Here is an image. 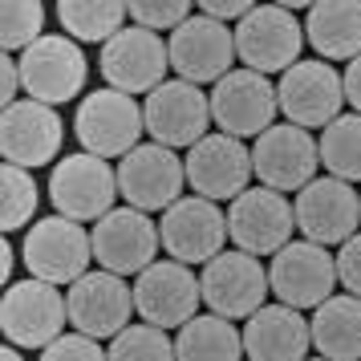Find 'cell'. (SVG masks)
Wrapping results in <instances>:
<instances>
[{"instance_id": "9c48e42d", "label": "cell", "mask_w": 361, "mask_h": 361, "mask_svg": "<svg viewBox=\"0 0 361 361\" xmlns=\"http://www.w3.org/2000/svg\"><path fill=\"white\" fill-rule=\"evenodd\" d=\"M150 142L171 150H191L212 134V94H203L199 85L171 78L142 102Z\"/></svg>"}, {"instance_id": "836d02e7", "label": "cell", "mask_w": 361, "mask_h": 361, "mask_svg": "<svg viewBox=\"0 0 361 361\" xmlns=\"http://www.w3.org/2000/svg\"><path fill=\"white\" fill-rule=\"evenodd\" d=\"M41 361H110V357H106V349H102L94 337H85V333H66V337H57L49 349H41Z\"/></svg>"}, {"instance_id": "ffe728a7", "label": "cell", "mask_w": 361, "mask_h": 361, "mask_svg": "<svg viewBox=\"0 0 361 361\" xmlns=\"http://www.w3.org/2000/svg\"><path fill=\"white\" fill-rule=\"evenodd\" d=\"M199 288H203V305L215 317H256L268 300V268L247 252H219L212 264H203L199 272Z\"/></svg>"}, {"instance_id": "8fae6325", "label": "cell", "mask_w": 361, "mask_h": 361, "mask_svg": "<svg viewBox=\"0 0 361 361\" xmlns=\"http://www.w3.org/2000/svg\"><path fill=\"white\" fill-rule=\"evenodd\" d=\"M296 212L288 195H280L272 187H247L244 195L228 207V240L235 252L247 256H276L280 247L293 244Z\"/></svg>"}, {"instance_id": "603a6c76", "label": "cell", "mask_w": 361, "mask_h": 361, "mask_svg": "<svg viewBox=\"0 0 361 361\" xmlns=\"http://www.w3.org/2000/svg\"><path fill=\"white\" fill-rule=\"evenodd\" d=\"M66 142V126L61 114L45 106V102L20 98L17 106H8L0 118V154L8 166L33 171V166L53 163V154Z\"/></svg>"}, {"instance_id": "4dcf8cb0", "label": "cell", "mask_w": 361, "mask_h": 361, "mask_svg": "<svg viewBox=\"0 0 361 361\" xmlns=\"http://www.w3.org/2000/svg\"><path fill=\"white\" fill-rule=\"evenodd\" d=\"M45 37V4L41 0H4L0 8V45L4 53H25Z\"/></svg>"}, {"instance_id": "7c38bea8", "label": "cell", "mask_w": 361, "mask_h": 361, "mask_svg": "<svg viewBox=\"0 0 361 361\" xmlns=\"http://www.w3.org/2000/svg\"><path fill=\"white\" fill-rule=\"evenodd\" d=\"M280 102H276V85L268 82L264 73L252 69H231L224 82L212 85V122L219 126V134L231 138H260L264 130L276 126Z\"/></svg>"}, {"instance_id": "d4e9b609", "label": "cell", "mask_w": 361, "mask_h": 361, "mask_svg": "<svg viewBox=\"0 0 361 361\" xmlns=\"http://www.w3.org/2000/svg\"><path fill=\"white\" fill-rule=\"evenodd\" d=\"M305 41L321 61H353L361 57V0H325L305 17Z\"/></svg>"}, {"instance_id": "60d3db41", "label": "cell", "mask_w": 361, "mask_h": 361, "mask_svg": "<svg viewBox=\"0 0 361 361\" xmlns=\"http://www.w3.org/2000/svg\"><path fill=\"white\" fill-rule=\"evenodd\" d=\"M309 361H329V357H309Z\"/></svg>"}, {"instance_id": "3957f363", "label": "cell", "mask_w": 361, "mask_h": 361, "mask_svg": "<svg viewBox=\"0 0 361 361\" xmlns=\"http://www.w3.org/2000/svg\"><path fill=\"white\" fill-rule=\"evenodd\" d=\"M0 325H4L8 345H17V349H49L57 337H66L69 300L61 296L57 284H45L33 276L17 280L4 288Z\"/></svg>"}, {"instance_id": "ab89813d", "label": "cell", "mask_w": 361, "mask_h": 361, "mask_svg": "<svg viewBox=\"0 0 361 361\" xmlns=\"http://www.w3.org/2000/svg\"><path fill=\"white\" fill-rule=\"evenodd\" d=\"M0 361H25V357H20V349H17V345H4V353H0Z\"/></svg>"}, {"instance_id": "4fadbf2b", "label": "cell", "mask_w": 361, "mask_h": 361, "mask_svg": "<svg viewBox=\"0 0 361 361\" xmlns=\"http://www.w3.org/2000/svg\"><path fill=\"white\" fill-rule=\"evenodd\" d=\"M98 69L106 78V90H122V94H154L166 82L171 69V53L166 41L150 29L126 25L114 41H106L98 53Z\"/></svg>"}, {"instance_id": "484cf974", "label": "cell", "mask_w": 361, "mask_h": 361, "mask_svg": "<svg viewBox=\"0 0 361 361\" xmlns=\"http://www.w3.org/2000/svg\"><path fill=\"white\" fill-rule=\"evenodd\" d=\"M312 349L329 361H361V296L337 293L309 317Z\"/></svg>"}, {"instance_id": "7402d4cb", "label": "cell", "mask_w": 361, "mask_h": 361, "mask_svg": "<svg viewBox=\"0 0 361 361\" xmlns=\"http://www.w3.org/2000/svg\"><path fill=\"white\" fill-rule=\"evenodd\" d=\"M69 325L85 337H110L114 341L122 329H130L134 317V288L126 276L114 272H85L78 284H69Z\"/></svg>"}, {"instance_id": "1f68e13d", "label": "cell", "mask_w": 361, "mask_h": 361, "mask_svg": "<svg viewBox=\"0 0 361 361\" xmlns=\"http://www.w3.org/2000/svg\"><path fill=\"white\" fill-rule=\"evenodd\" d=\"M106 357L110 361H179L175 357V341L166 337V329H154V325L122 329L110 341Z\"/></svg>"}, {"instance_id": "6da1fadb", "label": "cell", "mask_w": 361, "mask_h": 361, "mask_svg": "<svg viewBox=\"0 0 361 361\" xmlns=\"http://www.w3.org/2000/svg\"><path fill=\"white\" fill-rule=\"evenodd\" d=\"M73 134L85 154H98L110 163V159H126L134 147H142L147 118H142L138 98L122 94V90H90L78 102Z\"/></svg>"}, {"instance_id": "f1b7e54d", "label": "cell", "mask_w": 361, "mask_h": 361, "mask_svg": "<svg viewBox=\"0 0 361 361\" xmlns=\"http://www.w3.org/2000/svg\"><path fill=\"white\" fill-rule=\"evenodd\" d=\"M317 147H321V166L333 179L361 183V114H341L337 122H329Z\"/></svg>"}, {"instance_id": "f35d334b", "label": "cell", "mask_w": 361, "mask_h": 361, "mask_svg": "<svg viewBox=\"0 0 361 361\" xmlns=\"http://www.w3.org/2000/svg\"><path fill=\"white\" fill-rule=\"evenodd\" d=\"M13 264H17V247L0 244V276H4V284H13Z\"/></svg>"}, {"instance_id": "52a82bcc", "label": "cell", "mask_w": 361, "mask_h": 361, "mask_svg": "<svg viewBox=\"0 0 361 361\" xmlns=\"http://www.w3.org/2000/svg\"><path fill=\"white\" fill-rule=\"evenodd\" d=\"M276 102L284 122H293L300 130H325L329 122L341 118L345 82L337 66H329L321 57H300L276 82Z\"/></svg>"}, {"instance_id": "83f0119b", "label": "cell", "mask_w": 361, "mask_h": 361, "mask_svg": "<svg viewBox=\"0 0 361 361\" xmlns=\"http://www.w3.org/2000/svg\"><path fill=\"white\" fill-rule=\"evenodd\" d=\"M130 4L122 0H61L57 4V20L66 37L73 41H90V45H106L126 29Z\"/></svg>"}, {"instance_id": "4316f807", "label": "cell", "mask_w": 361, "mask_h": 361, "mask_svg": "<svg viewBox=\"0 0 361 361\" xmlns=\"http://www.w3.org/2000/svg\"><path fill=\"white\" fill-rule=\"evenodd\" d=\"M179 361H244V329L228 317H191L175 337Z\"/></svg>"}, {"instance_id": "d6986e66", "label": "cell", "mask_w": 361, "mask_h": 361, "mask_svg": "<svg viewBox=\"0 0 361 361\" xmlns=\"http://www.w3.org/2000/svg\"><path fill=\"white\" fill-rule=\"evenodd\" d=\"M183 166H187V187L199 199H212V203H235L256 175L252 171V150L240 138L219 130H212L203 142L187 150Z\"/></svg>"}, {"instance_id": "30bf717a", "label": "cell", "mask_w": 361, "mask_h": 361, "mask_svg": "<svg viewBox=\"0 0 361 361\" xmlns=\"http://www.w3.org/2000/svg\"><path fill=\"white\" fill-rule=\"evenodd\" d=\"M187 187V166H183L179 150L159 147V142H142L134 147L122 163H118V195L126 199L134 212H166L183 199Z\"/></svg>"}, {"instance_id": "ac0fdd59", "label": "cell", "mask_w": 361, "mask_h": 361, "mask_svg": "<svg viewBox=\"0 0 361 361\" xmlns=\"http://www.w3.org/2000/svg\"><path fill=\"white\" fill-rule=\"evenodd\" d=\"M90 240H94V260L102 264V272H114V276L147 272L163 247L159 224L134 207H114L110 215H102L90 228Z\"/></svg>"}, {"instance_id": "e575fe53", "label": "cell", "mask_w": 361, "mask_h": 361, "mask_svg": "<svg viewBox=\"0 0 361 361\" xmlns=\"http://www.w3.org/2000/svg\"><path fill=\"white\" fill-rule=\"evenodd\" d=\"M337 280L349 296H361V231L337 247Z\"/></svg>"}, {"instance_id": "8992f818", "label": "cell", "mask_w": 361, "mask_h": 361, "mask_svg": "<svg viewBox=\"0 0 361 361\" xmlns=\"http://www.w3.org/2000/svg\"><path fill=\"white\" fill-rule=\"evenodd\" d=\"M53 215H66L73 224H98L102 215L114 212L118 199V171L98 154H66L57 159L49 175Z\"/></svg>"}, {"instance_id": "d590c367", "label": "cell", "mask_w": 361, "mask_h": 361, "mask_svg": "<svg viewBox=\"0 0 361 361\" xmlns=\"http://www.w3.org/2000/svg\"><path fill=\"white\" fill-rule=\"evenodd\" d=\"M252 8H256L252 0H203V4H199V13L219 20V25H224V20H244Z\"/></svg>"}, {"instance_id": "e0dca14e", "label": "cell", "mask_w": 361, "mask_h": 361, "mask_svg": "<svg viewBox=\"0 0 361 361\" xmlns=\"http://www.w3.org/2000/svg\"><path fill=\"white\" fill-rule=\"evenodd\" d=\"M134 312L142 317V325L154 329H183L191 317H199V276L179 260H154L147 272L134 276Z\"/></svg>"}, {"instance_id": "f546056e", "label": "cell", "mask_w": 361, "mask_h": 361, "mask_svg": "<svg viewBox=\"0 0 361 361\" xmlns=\"http://www.w3.org/2000/svg\"><path fill=\"white\" fill-rule=\"evenodd\" d=\"M37 203H41V191H37L33 175L4 163V171H0V224H4V231H20L25 224L33 228Z\"/></svg>"}, {"instance_id": "cb8c5ba5", "label": "cell", "mask_w": 361, "mask_h": 361, "mask_svg": "<svg viewBox=\"0 0 361 361\" xmlns=\"http://www.w3.org/2000/svg\"><path fill=\"white\" fill-rule=\"evenodd\" d=\"M312 329L309 317L288 305H264L244 325V357L247 361H309Z\"/></svg>"}, {"instance_id": "5b68a950", "label": "cell", "mask_w": 361, "mask_h": 361, "mask_svg": "<svg viewBox=\"0 0 361 361\" xmlns=\"http://www.w3.org/2000/svg\"><path fill=\"white\" fill-rule=\"evenodd\" d=\"M20 82H25V98L45 102V106H66L85 90L90 78V61H85L82 45L66 33H45L33 49L17 57Z\"/></svg>"}, {"instance_id": "5bb4252c", "label": "cell", "mask_w": 361, "mask_h": 361, "mask_svg": "<svg viewBox=\"0 0 361 361\" xmlns=\"http://www.w3.org/2000/svg\"><path fill=\"white\" fill-rule=\"evenodd\" d=\"M317 163H321V147L312 130H300L293 122H276L272 130H264L252 142V171L260 187H272L280 195L288 191H305L317 179Z\"/></svg>"}, {"instance_id": "44dd1931", "label": "cell", "mask_w": 361, "mask_h": 361, "mask_svg": "<svg viewBox=\"0 0 361 361\" xmlns=\"http://www.w3.org/2000/svg\"><path fill=\"white\" fill-rule=\"evenodd\" d=\"M293 212H296L300 235L321 247H329V244L341 247L361 228V195L345 179H333V175H321L305 191H296Z\"/></svg>"}, {"instance_id": "ba28073f", "label": "cell", "mask_w": 361, "mask_h": 361, "mask_svg": "<svg viewBox=\"0 0 361 361\" xmlns=\"http://www.w3.org/2000/svg\"><path fill=\"white\" fill-rule=\"evenodd\" d=\"M337 256L309 240H293L268 264V288L288 309H321L329 296H337Z\"/></svg>"}, {"instance_id": "d6a6232c", "label": "cell", "mask_w": 361, "mask_h": 361, "mask_svg": "<svg viewBox=\"0 0 361 361\" xmlns=\"http://www.w3.org/2000/svg\"><path fill=\"white\" fill-rule=\"evenodd\" d=\"M195 17V4L191 0H138L130 4V20L138 29H150V33H175L179 25Z\"/></svg>"}, {"instance_id": "7a4b0ae2", "label": "cell", "mask_w": 361, "mask_h": 361, "mask_svg": "<svg viewBox=\"0 0 361 361\" xmlns=\"http://www.w3.org/2000/svg\"><path fill=\"white\" fill-rule=\"evenodd\" d=\"M305 49V25L288 13V4H256L235 25V57L252 73H288Z\"/></svg>"}, {"instance_id": "2e32d148", "label": "cell", "mask_w": 361, "mask_h": 361, "mask_svg": "<svg viewBox=\"0 0 361 361\" xmlns=\"http://www.w3.org/2000/svg\"><path fill=\"white\" fill-rule=\"evenodd\" d=\"M166 53H171V69L191 85L224 82L235 69V61H240L235 57V29L203 17V13H195L187 25H179L171 33Z\"/></svg>"}, {"instance_id": "9a60e30c", "label": "cell", "mask_w": 361, "mask_h": 361, "mask_svg": "<svg viewBox=\"0 0 361 361\" xmlns=\"http://www.w3.org/2000/svg\"><path fill=\"white\" fill-rule=\"evenodd\" d=\"M159 240H163L166 256L187 268L212 264L228 244V212H219V203H212V199L183 195L159 219Z\"/></svg>"}, {"instance_id": "277c9868", "label": "cell", "mask_w": 361, "mask_h": 361, "mask_svg": "<svg viewBox=\"0 0 361 361\" xmlns=\"http://www.w3.org/2000/svg\"><path fill=\"white\" fill-rule=\"evenodd\" d=\"M25 268L33 280L45 284H78L90 272L94 260V240L82 224H73L66 215H49V219H37L33 228L25 231Z\"/></svg>"}, {"instance_id": "8d00e7d4", "label": "cell", "mask_w": 361, "mask_h": 361, "mask_svg": "<svg viewBox=\"0 0 361 361\" xmlns=\"http://www.w3.org/2000/svg\"><path fill=\"white\" fill-rule=\"evenodd\" d=\"M20 90H25V82H20L17 57H4V61H0V102H4V110L20 102Z\"/></svg>"}, {"instance_id": "74e56055", "label": "cell", "mask_w": 361, "mask_h": 361, "mask_svg": "<svg viewBox=\"0 0 361 361\" xmlns=\"http://www.w3.org/2000/svg\"><path fill=\"white\" fill-rule=\"evenodd\" d=\"M341 82H345V102L353 106V114H361V57H353V61L345 66Z\"/></svg>"}]
</instances>
